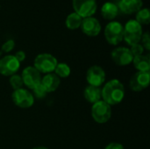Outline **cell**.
Masks as SVG:
<instances>
[{
    "instance_id": "obj_1",
    "label": "cell",
    "mask_w": 150,
    "mask_h": 149,
    "mask_svg": "<svg viewBox=\"0 0 150 149\" xmlns=\"http://www.w3.org/2000/svg\"><path fill=\"white\" fill-rule=\"evenodd\" d=\"M125 95V86L118 79H112L108 81L101 88L102 100L111 106L120 104L123 101Z\"/></svg>"
},
{
    "instance_id": "obj_2",
    "label": "cell",
    "mask_w": 150,
    "mask_h": 149,
    "mask_svg": "<svg viewBox=\"0 0 150 149\" xmlns=\"http://www.w3.org/2000/svg\"><path fill=\"white\" fill-rule=\"evenodd\" d=\"M124 26L123 40L130 47L141 42L143 34L142 25H141L135 19H129Z\"/></svg>"
},
{
    "instance_id": "obj_3",
    "label": "cell",
    "mask_w": 150,
    "mask_h": 149,
    "mask_svg": "<svg viewBox=\"0 0 150 149\" xmlns=\"http://www.w3.org/2000/svg\"><path fill=\"white\" fill-rule=\"evenodd\" d=\"M104 35L105 40L112 46H117L123 41L124 37V26L116 20H112L107 23L104 30Z\"/></svg>"
},
{
    "instance_id": "obj_4",
    "label": "cell",
    "mask_w": 150,
    "mask_h": 149,
    "mask_svg": "<svg viewBox=\"0 0 150 149\" xmlns=\"http://www.w3.org/2000/svg\"><path fill=\"white\" fill-rule=\"evenodd\" d=\"M58 63L57 59L51 54L42 53L38 54L33 61V67L40 74L54 73V68Z\"/></svg>"
},
{
    "instance_id": "obj_5",
    "label": "cell",
    "mask_w": 150,
    "mask_h": 149,
    "mask_svg": "<svg viewBox=\"0 0 150 149\" xmlns=\"http://www.w3.org/2000/svg\"><path fill=\"white\" fill-rule=\"evenodd\" d=\"M112 106L100 100L92 105L91 114L93 120L98 124H105L112 118Z\"/></svg>"
},
{
    "instance_id": "obj_6",
    "label": "cell",
    "mask_w": 150,
    "mask_h": 149,
    "mask_svg": "<svg viewBox=\"0 0 150 149\" xmlns=\"http://www.w3.org/2000/svg\"><path fill=\"white\" fill-rule=\"evenodd\" d=\"M74 12L82 18L93 17L98 10L97 0H72Z\"/></svg>"
},
{
    "instance_id": "obj_7",
    "label": "cell",
    "mask_w": 150,
    "mask_h": 149,
    "mask_svg": "<svg viewBox=\"0 0 150 149\" xmlns=\"http://www.w3.org/2000/svg\"><path fill=\"white\" fill-rule=\"evenodd\" d=\"M11 99L13 104L21 109H28L31 108L34 105V97L32 92H30L26 89H19L13 90L11 94Z\"/></svg>"
},
{
    "instance_id": "obj_8",
    "label": "cell",
    "mask_w": 150,
    "mask_h": 149,
    "mask_svg": "<svg viewBox=\"0 0 150 149\" xmlns=\"http://www.w3.org/2000/svg\"><path fill=\"white\" fill-rule=\"evenodd\" d=\"M20 68V62L13 54H6L0 58V74L4 76H11L17 74Z\"/></svg>"
},
{
    "instance_id": "obj_9",
    "label": "cell",
    "mask_w": 150,
    "mask_h": 149,
    "mask_svg": "<svg viewBox=\"0 0 150 149\" xmlns=\"http://www.w3.org/2000/svg\"><path fill=\"white\" fill-rule=\"evenodd\" d=\"M111 58L117 66L125 67L130 65L133 62L134 55L132 54L129 47H118L112 51Z\"/></svg>"
},
{
    "instance_id": "obj_10",
    "label": "cell",
    "mask_w": 150,
    "mask_h": 149,
    "mask_svg": "<svg viewBox=\"0 0 150 149\" xmlns=\"http://www.w3.org/2000/svg\"><path fill=\"white\" fill-rule=\"evenodd\" d=\"M105 69L98 66L93 65L90 67L86 72V81L89 85L95 87H101L105 83Z\"/></svg>"
},
{
    "instance_id": "obj_11",
    "label": "cell",
    "mask_w": 150,
    "mask_h": 149,
    "mask_svg": "<svg viewBox=\"0 0 150 149\" xmlns=\"http://www.w3.org/2000/svg\"><path fill=\"white\" fill-rule=\"evenodd\" d=\"M20 76L23 80L24 85L30 90H33L35 86L40 84L42 77L41 74L33 66L25 67L22 70Z\"/></svg>"
},
{
    "instance_id": "obj_12",
    "label": "cell",
    "mask_w": 150,
    "mask_h": 149,
    "mask_svg": "<svg viewBox=\"0 0 150 149\" xmlns=\"http://www.w3.org/2000/svg\"><path fill=\"white\" fill-rule=\"evenodd\" d=\"M150 72L137 71L133 75L129 81V87L133 91L140 92L149 86Z\"/></svg>"
},
{
    "instance_id": "obj_13",
    "label": "cell",
    "mask_w": 150,
    "mask_h": 149,
    "mask_svg": "<svg viewBox=\"0 0 150 149\" xmlns=\"http://www.w3.org/2000/svg\"><path fill=\"white\" fill-rule=\"evenodd\" d=\"M80 28L83 32V34L89 37L98 36L102 30V26L99 20L95 17H89V18H83Z\"/></svg>"
},
{
    "instance_id": "obj_14",
    "label": "cell",
    "mask_w": 150,
    "mask_h": 149,
    "mask_svg": "<svg viewBox=\"0 0 150 149\" xmlns=\"http://www.w3.org/2000/svg\"><path fill=\"white\" fill-rule=\"evenodd\" d=\"M120 11L126 15L135 14L143 7L142 0H120L117 3Z\"/></svg>"
},
{
    "instance_id": "obj_15",
    "label": "cell",
    "mask_w": 150,
    "mask_h": 149,
    "mask_svg": "<svg viewBox=\"0 0 150 149\" xmlns=\"http://www.w3.org/2000/svg\"><path fill=\"white\" fill-rule=\"evenodd\" d=\"M61 79L54 74V73H49L44 75V76L41 77L40 84L43 86V88L46 90L47 93L54 92L60 86Z\"/></svg>"
},
{
    "instance_id": "obj_16",
    "label": "cell",
    "mask_w": 150,
    "mask_h": 149,
    "mask_svg": "<svg viewBox=\"0 0 150 149\" xmlns=\"http://www.w3.org/2000/svg\"><path fill=\"white\" fill-rule=\"evenodd\" d=\"M100 13L104 19L108 20L110 22V21L114 20L118 17L120 13V10L115 2L108 1V2L104 3V4L102 5Z\"/></svg>"
},
{
    "instance_id": "obj_17",
    "label": "cell",
    "mask_w": 150,
    "mask_h": 149,
    "mask_svg": "<svg viewBox=\"0 0 150 149\" xmlns=\"http://www.w3.org/2000/svg\"><path fill=\"white\" fill-rule=\"evenodd\" d=\"M83 97L84 99L91 105L102 100L101 87H95L91 85L86 86L83 90Z\"/></svg>"
},
{
    "instance_id": "obj_18",
    "label": "cell",
    "mask_w": 150,
    "mask_h": 149,
    "mask_svg": "<svg viewBox=\"0 0 150 149\" xmlns=\"http://www.w3.org/2000/svg\"><path fill=\"white\" fill-rule=\"evenodd\" d=\"M133 65L139 72H149L150 71V55L142 54L134 56L133 60Z\"/></svg>"
},
{
    "instance_id": "obj_19",
    "label": "cell",
    "mask_w": 150,
    "mask_h": 149,
    "mask_svg": "<svg viewBox=\"0 0 150 149\" xmlns=\"http://www.w3.org/2000/svg\"><path fill=\"white\" fill-rule=\"evenodd\" d=\"M83 18L76 12L69 13L65 19V25L69 30H76L80 28Z\"/></svg>"
},
{
    "instance_id": "obj_20",
    "label": "cell",
    "mask_w": 150,
    "mask_h": 149,
    "mask_svg": "<svg viewBox=\"0 0 150 149\" xmlns=\"http://www.w3.org/2000/svg\"><path fill=\"white\" fill-rule=\"evenodd\" d=\"M141 25H146L150 23L149 9L147 7H142L135 13L134 18Z\"/></svg>"
},
{
    "instance_id": "obj_21",
    "label": "cell",
    "mask_w": 150,
    "mask_h": 149,
    "mask_svg": "<svg viewBox=\"0 0 150 149\" xmlns=\"http://www.w3.org/2000/svg\"><path fill=\"white\" fill-rule=\"evenodd\" d=\"M54 73L61 79V78H67L70 76L71 68L65 62H58Z\"/></svg>"
},
{
    "instance_id": "obj_22",
    "label": "cell",
    "mask_w": 150,
    "mask_h": 149,
    "mask_svg": "<svg viewBox=\"0 0 150 149\" xmlns=\"http://www.w3.org/2000/svg\"><path fill=\"white\" fill-rule=\"evenodd\" d=\"M9 83H10V85L11 86V88L13 89V90L22 89L23 86H24V83H23V80L21 78V76L20 75H18V74H15V75L11 76L10 78H9Z\"/></svg>"
},
{
    "instance_id": "obj_23",
    "label": "cell",
    "mask_w": 150,
    "mask_h": 149,
    "mask_svg": "<svg viewBox=\"0 0 150 149\" xmlns=\"http://www.w3.org/2000/svg\"><path fill=\"white\" fill-rule=\"evenodd\" d=\"M33 96L34 97V98H38V99H43L44 97H46L47 92L46 91V90L43 88V86L40 83L37 86H35L33 90Z\"/></svg>"
},
{
    "instance_id": "obj_24",
    "label": "cell",
    "mask_w": 150,
    "mask_h": 149,
    "mask_svg": "<svg viewBox=\"0 0 150 149\" xmlns=\"http://www.w3.org/2000/svg\"><path fill=\"white\" fill-rule=\"evenodd\" d=\"M15 47V41L12 39H9L4 42V44L1 47V51L4 53H10L11 52Z\"/></svg>"
},
{
    "instance_id": "obj_25",
    "label": "cell",
    "mask_w": 150,
    "mask_h": 149,
    "mask_svg": "<svg viewBox=\"0 0 150 149\" xmlns=\"http://www.w3.org/2000/svg\"><path fill=\"white\" fill-rule=\"evenodd\" d=\"M130 51L132 53V54L134 56H138V55H142L144 54V47H142V45L141 43H138V44H135V45H133L131 46L130 47Z\"/></svg>"
},
{
    "instance_id": "obj_26",
    "label": "cell",
    "mask_w": 150,
    "mask_h": 149,
    "mask_svg": "<svg viewBox=\"0 0 150 149\" xmlns=\"http://www.w3.org/2000/svg\"><path fill=\"white\" fill-rule=\"evenodd\" d=\"M142 47H144L145 50L149 51L150 50V36L149 32H143L142 39H141V42H140Z\"/></svg>"
},
{
    "instance_id": "obj_27",
    "label": "cell",
    "mask_w": 150,
    "mask_h": 149,
    "mask_svg": "<svg viewBox=\"0 0 150 149\" xmlns=\"http://www.w3.org/2000/svg\"><path fill=\"white\" fill-rule=\"evenodd\" d=\"M15 57H16V59L21 63L22 61H24L25 60V57H26V55H25V53L24 52V51H22V50H18V51H17L16 53H15V54H13Z\"/></svg>"
},
{
    "instance_id": "obj_28",
    "label": "cell",
    "mask_w": 150,
    "mask_h": 149,
    "mask_svg": "<svg viewBox=\"0 0 150 149\" xmlns=\"http://www.w3.org/2000/svg\"><path fill=\"white\" fill-rule=\"evenodd\" d=\"M105 149H124V146L119 142H111L105 148Z\"/></svg>"
},
{
    "instance_id": "obj_29",
    "label": "cell",
    "mask_w": 150,
    "mask_h": 149,
    "mask_svg": "<svg viewBox=\"0 0 150 149\" xmlns=\"http://www.w3.org/2000/svg\"><path fill=\"white\" fill-rule=\"evenodd\" d=\"M33 149H48V148H46V147L40 146V147H35V148H33Z\"/></svg>"
},
{
    "instance_id": "obj_30",
    "label": "cell",
    "mask_w": 150,
    "mask_h": 149,
    "mask_svg": "<svg viewBox=\"0 0 150 149\" xmlns=\"http://www.w3.org/2000/svg\"><path fill=\"white\" fill-rule=\"evenodd\" d=\"M113 1H115V2H119L120 0H113Z\"/></svg>"
}]
</instances>
